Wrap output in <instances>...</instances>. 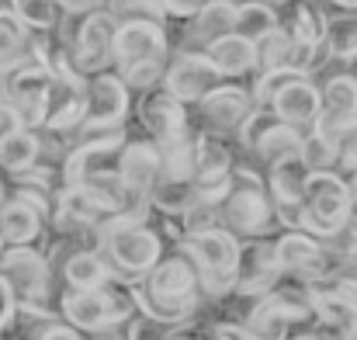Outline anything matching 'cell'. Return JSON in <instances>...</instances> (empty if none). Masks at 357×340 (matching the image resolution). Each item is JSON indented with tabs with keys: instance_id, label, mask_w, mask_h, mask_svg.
<instances>
[{
	"instance_id": "277c9868",
	"label": "cell",
	"mask_w": 357,
	"mask_h": 340,
	"mask_svg": "<svg viewBox=\"0 0 357 340\" xmlns=\"http://www.w3.org/2000/svg\"><path fill=\"white\" fill-rule=\"evenodd\" d=\"M174 250H181L188 257V264L195 267L205 309L219 306L233 295V267H236L239 239L226 229H208V232H191L181 236L174 243Z\"/></svg>"
},
{
	"instance_id": "603a6c76",
	"label": "cell",
	"mask_w": 357,
	"mask_h": 340,
	"mask_svg": "<svg viewBox=\"0 0 357 340\" xmlns=\"http://www.w3.org/2000/svg\"><path fill=\"white\" fill-rule=\"evenodd\" d=\"M202 52L208 56V63L215 66V73L222 80H233V84H250L253 80V66H257L253 42H246L239 35H222V38L208 42Z\"/></svg>"
},
{
	"instance_id": "7dc6e473",
	"label": "cell",
	"mask_w": 357,
	"mask_h": 340,
	"mask_svg": "<svg viewBox=\"0 0 357 340\" xmlns=\"http://www.w3.org/2000/svg\"><path fill=\"white\" fill-rule=\"evenodd\" d=\"M202 3H208V0H202Z\"/></svg>"
},
{
	"instance_id": "ba28073f",
	"label": "cell",
	"mask_w": 357,
	"mask_h": 340,
	"mask_svg": "<svg viewBox=\"0 0 357 340\" xmlns=\"http://www.w3.org/2000/svg\"><path fill=\"white\" fill-rule=\"evenodd\" d=\"M319 114L312 121V132L344 142L351 132H357V73L351 66L326 63L319 77Z\"/></svg>"
},
{
	"instance_id": "1f68e13d",
	"label": "cell",
	"mask_w": 357,
	"mask_h": 340,
	"mask_svg": "<svg viewBox=\"0 0 357 340\" xmlns=\"http://www.w3.org/2000/svg\"><path fill=\"white\" fill-rule=\"evenodd\" d=\"M7 10L28 28V31H52L59 21L56 0H7Z\"/></svg>"
},
{
	"instance_id": "52a82bcc",
	"label": "cell",
	"mask_w": 357,
	"mask_h": 340,
	"mask_svg": "<svg viewBox=\"0 0 357 340\" xmlns=\"http://www.w3.org/2000/svg\"><path fill=\"white\" fill-rule=\"evenodd\" d=\"M0 278L7 281L17 306L35 309H56V278L49 271V260L38 243L24 246H3L0 253Z\"/></svg>"
},
{
	"instance_id": "e0dca14e",
	"label": "cell",
	"mask_w": 357,
	"mask_h": 340,
	"mask_svg": "<svg viewBox=\"0 0 357 340\" xmlns=\"http://www.w3.org/2000/svg\"><path fill=\"white\" fill-rule=\"evenodd\" d=\"M132 114H135V121H139V132L149 135L153 142L174 139V135H181L184 128H191L188 105H181V101H177L174 94H167L163 87L132 98Z\"/></svg>"
},
{
	"instance_id": "e575fe53",
	"label": "cell",
	"mask_w": 357,
	"mask_h": 340,
	"mask_svg": "<svg viewBox=\"0 0 357 340\" xmlns=\"http://www.w3.org/2000/svg\"><path fill=\"white\" fill-rule=\"evenodd\" d=\"M163 66L167 63H139V66H128V70H115L121 77V84L128 87L132 98L146 94V91H156L160 80H163Z\"/></svg>"
},
{
	"instance_id": "f1b7e54d",
	"label": "cell",
	"mask_w": 357,
	"mask_h": 340,
	"mask_svg": "<svg viewBox=\"0 0 357 340\" xmlns=\"http://www.w3.org/2000/svg\"><path fill=\"white\" fill-rule=\"evenodd\" d=\"M195 202H202L195 181H167V177H160L153 184V191H149V209L156 216H181Z\"/></svg>"
},
{
	"instance_id": "f6af8a7d",
	"label": "cell",
	"mask_w": 357,
	"mask_h": 340,
	"mask_svg": "<svg viewBox=\"0 0 357 340\" xmlns=\"http://www.w3.org/2000/svg\"><path fill=\"white\" fill-rule=\"evenodd\" d=\"M3 246H7V243H3V239H0V253H3Z\"/></svg>"
},
{
	"instance_id": "ee69618b",
	"label": "cell",
	"mask_w": 357,
	"mask_h": 340,
	"mask_svg": "<svg viewBox=\"0 0 357 340\" xmlns=\"http://www.w3.org/2000/svg\"><path fill=\"white\" fill-rule=\"evenodd\" d=\"M3 195H7V184H3V177H0V202H3Z\"/></svg>"
},
{
	"instance_id": "2e32d148",
	"label": "cell",
	"mask_w": 357,
	"mask_h": 340,
	"mask_svg": "<svg viewBox=\"0 0 357 340\" xmlns=\"http://www.w3.org/2000/svg\"><path fill=\"white\" fill-rule=\"evenodd\" d=\"M115 174H119L121 188L135 198V202H146L149 205V191L153 184L160 181V153H156V142L142 132H128V139L121 142L119 149V163H115Z\"/></svg>"
},
{
	"instance_id": "3957f363",
	"label": "cell",
	"mask_w": 357,
	"mask_h": 340,
	"mask_svg": "<svg viewBox=\"0 0 357 340\" xmlns=\"http://www.w3.org/2000/svg\"><path fill=\"white\" fill-rule=\"evenodd\" d=\"M119 285L139 281L163 253L167 239L149 219H128V216H112L101 223V250H98Z\"/></svg>"
},
{
	"instance_id": "d6a6232c",
	"label": "cell",
	"mask_w": 357,
	"mask_h": 340,
	"mask_svg": "<svg viewBox=\"0 0 357 340\" xmlns=\"http://www.w3.org/2000/svg\"><path fill=\"white\" fill-rule=\"evenodd\" d=\"M284 52H288V35L281 31V21H278V28L267 31V35L253 45V56H257L253 77H257V73H267V70H284Z\"/></svg>"
},
{
	"instance_id": "8992f818",
	"label": "cell",
	"mask_w": 357,
	"mask_h": 340,
	"mask_svg": "<svg viewBox=\"0 0 357 340\" xmlns=\"http://www.w3.org/2000/svg\"><path fill=\"white\" fill-rule=\"evenodd\" d=\"M49 87L52 77L45 66H38L28 49L17 52L14 59H7V66L0 70V105H7L17 114V121L24 128H42L45 121V105H49Z\"/></svg>"
},
{
	"instance_id": "7c38bea8",
	"label": "cell",
	"mask_w": 357,
	"mask_h": 340,
	"mask_svg": "<svg viewBox=\"0 0 357 340\" xmlns=\"http://www.w3.org/2000/svg\"><path fill=\"white\" fill-rule=\"evenodd\" d=\"M219 84H222V77L215 73V66L208 63V56H205L202 49H181V45L170 49L160 87H163L167 94H174L181 105L191 108L195 101H202V98H205L212 87H219Z\"/></svg>"
},
{
	"instance_id": "4dcf8cb0",
	"label": "cell",
	"mask_w": 357,
	"mask_h": 340,
	"mask_svg": "<svg viewBox=\"0 0 357 340\" xmlns=\"http://www.w3.org/2000/svg\"><path fill=\"white\" fill-rule=\"evenodd\" d=\"M191 323H167V320H156L146 313H132L128 323L121 327V334H125V340H177Z\"/></svg>"
},
{
	"instance_id": "7bdbcfd3",
	"label": "cell",
	"mask_w": 357,
	"mask_h": 340,
	"mask_svg": "<svg viewBox=\"0 0 357 340\" xmlns=\"http://www.w3.org/2000/svg\"><path fill=\"white\" fill-rule=\"evenodd\" d=\"M326 10H344V14H357V0H319Z\"/></svg>"
},
{
	"instance_id": "f546056e",
	"label": "cell",
	"mask_w": 357,
	"mask_h": 340,
	"mask_svg": "<svg viewBox=\"0 0 357 340\" xmlns=\"http://www.w3.org/2000/svg\"><path fill=\"white\" fill-rule=\"evenodd\" d=\"M298 160L305 163L309 174H316V170H337V163H340V142H333V139H326V135H319V132L309 128V132H302Z\"/></svg>"
},
{
	"instance_id": "5b68a950",
	"label": "cell",
	"mask_w": 357,
	"mask_h": 340,
	"mask_svg": "<svg viewBox=\"0 0 357 340\" xmlns=\"http://www.w3.org/2000/svg\"><path fill=\"white\" fill-rule=\"evenodd\" d=\"M56 313L73 330L98 334V330L125 327L128 316L135 313V306H132V295L125 285H105V288H91V292H59Z\"/></svg>"
},
{
	"instance_id": "d4e9b609",
	"label": "cell",
	"mask_w": 357,
	"mask_h": 340,
	"mask_svg": "<svg viewBox=\"0 0 357 340\" xmlns=\"http://www.w3.org/2000/svg\"><path fill=\"white\" fill-rule=\"evenodd\" d=\"M323 52H326V63H337V66H351L354 63L357 14H344V10H326L323 14Z\"/></svg>"
},
{
	"instance_id": "60d3db41",
	"label": "cell",
	"mask_w": 357,
	"mask_h": 340,
	"mask_svg": "<svg viewBox=\"0 0 357 340\" xmlns=\"http://www.w3.org/2000/svg\"><path fill=\"white\" fill-rule=\"evenodd\" d=\"M205 327H208V320H205V316H198V320H195V323H191V327H188L177 340H205Z\"/></svg>"
},
{
	"instance_id": "30bf717a",
	"label": "cell",
	"mask_w": 357,
	"mask_h": 340,
	"mask_svg": "<svg viewBox=\"0 0 357 340\" xmlns=\"http://www.w3.org/2000/svg\"><path fill=\"white\" fill-rule=\"evenodd\" d=\"M302 232L309 236H326L337 226H344L351 219V198H347V181L340 170H316L309 174L305 188H302Z\"/></svg>"
},
{
	"instance_id": "b9f144b4",
	"label": "cell",
	"mask_w": 357,
	"mask_h": 340,
	"mask_svg": "<svg viewBox=\"0 0 357 340\" xmlns=\"http://www.w3.org/2000/svg\"><path fill=\"white\" fill-rule=\"evenodd\" d=\"M344 181H347V198H351V219L357 223V170L344 174Z\"/></svg>"
},
{
	"instance_id": "4316f807",
	"label": "cell",
	"mask_w": 357,
	"mask_h": 340,
	"mask_svg": "<svg viewBox=\"0 0 357 340\" xmlns=\"http://www.w3.org/2000/svg\"><path fill=\"white\" fill-rule=\"evenodd\" d=\"M38 132L35 128H14L0 139V174L14 177L21 170H28L31 163H38Z\"/></svg>"
},
{
	"instance_id": "d6986e66",
	"label": "cell",
	"mask_w": 357,
	"mask_h": 340,
	"mask_svg": "<svg viewBox=\"0 0 357 340\" xmlns=\"http://www.w3.org/2000/svg\"><path fill=\"white\" fill-rule=\"evenodd\" d=\"M84 80L73 66L59 70L49 87V105H45V121L42 132H73L84 121Z\"/></svg>"
},
{
	"instance_id": "7402d4cb",
	"label": "cell",
	"mask_w": 357,
	"mask_h": 340,
	"mask_svg": "<svg viewBox=\"0 0 357 340\" xmlns=\"http://www.w3.org/2000/svg\"><path fill=\"white\" fill-rule=\"evenodd\" d=\"M236 28V0H208L188 24H184V38L181 49H205L208 42L233 35Z\"/></svg>"
},
{
	"instance_id": "44dd1931",
	"label": "cell",
	"mask_w": 357,
	"mask_h": 340,
	"mask_svg": "<svg viewBox=\"0 0 357 340\" xmlns=\"http://www.w3.org/2000/svg\"><path fill=\"white\" fill-rule=\"evenodd\" d=\"M105 285H119V281L112 278V271L98 250H73L56 274V295L59 292H91V288H105Z\"/></svg>"
},
{
	"instance_id": "ffe728a7",
	"label": "cell",
	"mask_w": 357,
	"mask_h": 340,
	"mask_svg": "<svg viewBox=\"0 0 357 340\" xmlns=\"http://www.w3.org/2000/svg\"><path fill=\"white\" fill-rule=\"evenodd\" d=\"M309 302H312V323L330 340H357V306L351 299L330 292L326 285H312Z\"/></svg>"
},
{
	"instance_id": "ab89813d",
	"label": "cell",
	"mask_w": 357,
	"mask_h": 340,
	"mask_svg": "<svg viewBox=\"0 0 357 340\" xmlns=\"http://www.w3.org/2000/svg\"><path fill=\"white\" fill-rule=\"evenodd\" d=\"M340 174H351L357 170V132H351L344 142H340V163H337Z\"/></svg>"
},
{
	"instance_id": "6da1fadb",
	"label": "cell",
	"mask_w": 357,
	"mask_h": 340,
	"mask_svg": "<svg viewBox=\"0 0 357 340\" xmlns=\"http://www.w3.org/2000/svg\"><path fill=\"white\" fill-rule=\"evenodd\" d=\"M132 295L135 313L167 320V323H191L198 316H205V299L195 278V267L188 264V257L174 246H167V253L132 285H125Z\"/></svg>"
},
{
	"instance_id": "d590c367",
	"label": "cell",
	"mask_w": 357,
	"mask_h": 340,
	"mask_svg": "<svg viewBox=\"0 0 357 340\" xmlns=\"http://www.w3.org/2000/svg\"><path fill=\"white\" fill-rule=\"evenodd\" d=\"M177 226H181V236L222 229L219 226V205H215V202H195L191 209H184V212L177 216Z\"/></svg>"
},
{
	"instance_id": "bcb514c9",
	"label": "cell",
	"mask_w": 357,
	"mask_h": 340,
	"mask_svg": "<svg viewBox=\"0 0 357 340\" xmlns=\"http://www.w3.org/2000/svg\"><path fill=\"white\" fill-rule=\"evenodd\" d=\"M236 3H239V0H236ZM264 3H278V0H264Z\"/></svg>"
},
{
	"instance_id": "5bb4252c",
	"label": "cell",
	"mask_w": 357,
	"mask_h": 340,
	"mask_svg": "<svg viewBox=\"0 0 357 340\" xmlns=\"http://www.w3.org/2000/svg\"><path fill=\"white\" fill-rule=\"evenodd\" d=\"M281 281V271L274 264L271 239H239L236 267H233V295L226 302H253L267 295Z\"/></svg>"
},
{
	"instance_id": "83f0119b",
	"label": "cell",
	"mask_w": 357,
	"mask_h": 340,
	"mask_svg": "<svg viewBox=\"0 0 357 340\" xmlns=\"http://www.w3.org/2000/svg\"><path fill=\"white\" fill-rule=\"evenodd\" d=\"M278 21H281V14H278L274 3H264V0H239L233 35H239V38H246V42L257 45L267 31L278 28Z\"/></svg>"
},
{
	"instance_id": "8fae6325",
	"label": "cell",
	"mask_w": 357,
	"mask_h": 340,
	"mask_svg": "<svg viewBox=\"0 0 357 340\" xmlns=\"http://www.w3.org/2000/svg\"><path fill=\"white\" fill-rule=\"evenodd\" d=\"M253 94H250V84H233V80H222L219 87H212L202 101H195L188 112H191V125L198 132H212V135H222V139H236V132L243 128V121L253 114Z\"/></svg>"
},
{
	"instance_id": "8d00e7d4",
	"label": "cell",
	"mask_w": 357,
	"mask_h": 340,
	"mask_svg": "<svg viewBox=\"0 0 357 340\" xmlns=\"http://www.w3.org/2000/svg\"><path fill=\"white\" fill-rule=\"evenodd\" d=\"M24 42H28V28H24V24L7 10V3H3V7H0V59L24 52Z\"/></svg>"
},
{
	"instance_id": "cb8c5ba5",
	"label": "cell",
	"mask_w": 357,
	"mask_h": 340,
	"mask_svg": "<svg viewBox=\"0 0 357 340\" xmlns=\"http://www.w3.org/2000/svg\"><path fill=\"white\" fill-rule=\"evenodd\" d=\"M42 232H45V216L31 202H24L17 195H3V202H0V239L7 246L38 243Z\"/></svg>"
},
{
	"instance_id": "4fadbf2b",
	"label": "cell",
	"mask_w": 357,
	"mask_h": 340,
	"mask_svg": "<svg viewBox=\"0 0 357 340\" xmlns=\"http://www.w3.org/2000/svg\"><path fill=\"white\" fill-rule=\"evenodd\" d=\"M115 17L108 10H94L80 17V28L70 42V63L80 77H94L115 66Z\"/></svg>"
},
{
	"instance_id": "ac0fdd59",
	"label": "cell",
	"mask_w": 357,
	"mask_h": 340,
	"mask_svg": "<svg viewBox=\"0 0 357 340\" xmlns=\"http://www.w3.org/2000/svg\"><path fill=\"white\" fill-rule=\"evenodd\" d=\"M132 118V94L115 70L84 80V121L91 125H125Z\"/></svg>"
},
{
	"instance_id": "484cf974",
	"label": "cell",
	"mask_w": 357,
	"mask_h": 340,
	"mask_svg": "<svg viewBox=\"0 0 357 340\" xmlns=\"http://www.w3.org/2000/svg\"><path fill=\"white\" fill-rule=\"evenodd\" d=\"M156 153H160V177L191 181V174H195V125L174 139L156 142Z\"/></svg>"
},
{
	"instance_id": "f35d334b",
	"label": "cell",
	"mask_w": 357,
	"mask_h": 340,
	"mask_svg": "<svg viewBox=\"0 0 357 340\" xmlns=\"http://www.w3.org/2000/svg\"><path fill=\"white\" fill-rule=\"evenodd\" d=\"M14 309H17V302H14V295H10V288H7V281L0 278V334H7V330H10V320H14Z\"/></svg>"
},
{
	"instance_id": "9c48e42d",
	"label": "cell",
	"mask_w": 357,
	"mask_h": 340,
	"mask_svg": "<svg viewBox=\"0 0 357 340\" xmlns=\"http://www.w3.org/2000/svg\"><path fill=\"white\" fill-rule=\"evenodd\" d=\"M274 264L281 271V281H295V285H323L330 278L340 274V267L333 264V257L326 253L319 236H309L302 229H281L274 239Z\"/></svg>"
},
{
	"instance_id": "836d02e7",
	"label": "cell",
	"mask_w": 357,
	"mask_h": 340,
	"mask_svg": "<svg viewBox=\"0 0 357 340\" xmlns=\"http://www.w3.org/2000/svg\"><path fill=\"white\" fill-rule=\"evenodd\" d=\"M105 10L115 17V24H125V21H156V24H167V17H163V10H160L156 0H108Z\"/></svg>"
},
{
	"instance_id": "7a4b0ae2",
	"label": "cell",
	"mask_w": 357,
	"mask_h": 340,
	"mask_svg": "<svg viewBox=\"0 0 357 340\" xmlns=\"http://www.w3.org/2000/svg\"><path fill=\"white\" fill-rule=\"evenodd\" d=\"M219 226L236 239H274L281 232L264 174L239 156L229 174V191L219 202Z\"/></svg>"
},
{
	"instance_id": "9a60e30c",
	"label": "cell",
	"mask_w": 357,
	"mask_h": 340,
	"mask_svg": "<svg viewBox=\"0 0 357 340\" xmlns=\"http://www.w3.org/2000/svg\"><path fill=\"white\" fill-rule=\"evenodd\" d=\"M174 42L170 28L156 21H125L115 28V66L112 70H128L139 63H167Z\"/></svg>"
},
{
	"instance_id": "74e56055",
	"label": "cell",
	"mask_w": 357,
	"mask_h": 340,
	"mask_svg": "<svg viewBox=\"0 0 357 340\" xmlns=\"http://www.w3.org/2000/svg\"><path fill=\"white\" fill-rule=\"evenodd\" d=\"M108 0H56L59 14H70V17H87L94 10H105Z\"/></svg>"
}]
</instances>
